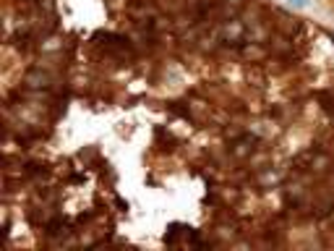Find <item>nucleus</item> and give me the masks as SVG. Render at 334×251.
Masks as SVG:
<instances>
[{
  "mask_svg": "<svg viewBox=\"0 0 334 251\" xmlns=\"http://www.w3.org/2000/svg\"><path fill=\"white\" fill-rule=\"evenodd\" d=\"M287 3H290L292 8H300V11H303V8H308V0H287Z\"/></svg>",
  "mask_w": 334,
  "mask_h": 251,
  "instance_id": "f257e3e1",
  "label": "nucleus"
}]
</instances>
